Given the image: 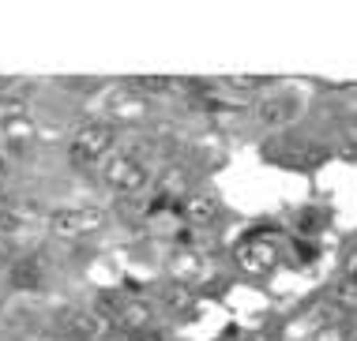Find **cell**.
Segmentation results:
<instances>
[{"instance_id":"cell-13","label":"cell","mask_w":357,"mask_h":341,"mask_svg":"<svg viewBox=\"0 0 357 341\" xmlns=\"http://www.w3.org/2000/svg\"><path fill=\"white\" fill-rule=\"evenodd\" d=\"M331 300L339 308H357V285H350V281H339V285H335V292H331Z\"/></svg>"},{"instance_id":"cell-15","label":"cell","mask_w":357,"mask_h":341,"mask_svg":"<svg viewBox=\"0 0 357 341\" xmlns=\"http://www.w3.org/2000/svg\"><path fill=\"white\" fill-rule=\"evenodd\" d=\"M312 341H350V334H346L342 326H324L320 334H316Z\"/></svg>"},{"instance_id":"cell-8","label":"cell","mask_w":357,"mask_h":341,"mask_svg":"<svg viewBox=\"0 0 357 341\" xmlns=\"http://www.w3.org/2000/svg\"><path fill=\"white\" fill-rule=\"evenodd\" d=\"M222 214V203H218V195H211V191H196V195H188V203H185V218L192 221V225H211Z\"/></svg>"},{"instance_id":"cell-9","label":"cell","mask_w":357,"mask_h":341,"mask_svg":"<svg viewBox=\"0 0 357 341\" xmlns=\"http://www.w3.org/2000/svg\"><path fill=\"white\" fill-rule=\"evenodd\" d=\"M241 267L252 270V274L271 270L275 267V244H245L241 248Z\"/></svg>"},{"instance_id":"cell-2","label":"cell","mask_w":357,"mask_h":341,"mask_svg":"<svg viewBox=\"0 0 357 341\" xmlns=\"http://www.w3.org/2000/svg\"><path fill=\"white\" fill-rule=\"evenodd\" d=\"M102 180L117 195H139L151 184V169H147V161L136 158V154H109V158L102 161Z\"/></svg>"},{"instance_id":"cell-7","label":"cell","mask_w":357,"mask_h":341,"mask_svg":"<svg viewBox=\"0 0 357 341\" xmlns=\"http://www.w3.org/2000/svg\"><path fill=\"white\" fill-rule=\"evenodd\" d=\"M151 304L147 300H128V304H117V315H113V323H117L121 330H128L132 334H139V330H151Z\"/></svg>"},{"instance_id":"cell-18","label":"cell","mask_w":357,"mask_h":341,"mask_svg":"<svg viewBox=\"0 0 357 341\" xmlns=\"http://www.w3.org/2000/svg\"><path fill=\"white\" fill-rule=\"evenodd\" d=\"M8 177H12V158H8V154H0V188L8 184Z\"/></svg>"},{"instance_id":"cell-5","label":"cell","mask_w":357,"mask_h":341,"mask_svg":"<svg viewBox=\"0 0 357 341\" xmlns=\"http://www.w3.org/2000/svg\"><path fill=\"white\" fill-rule=\"evenodd\" d=\"M297 113H301V97L297 94H271L256 109V116L267 124V128H282V124H289Z\"/></svg>"},{"instance_id":"cell-6","label":"cell","mask_w":357,"mask_h":341,"mask_svg":"<svg viewBox=\"0 0 357 341\" xmlns=\"http://www.w3.org/2000/svg\"><path fill=\"white\" fill-rule=\"evenodd\" d=\"M98 315L94 311H86V308H72V311H64L61 315V334L64 338H72V341H94L98 338Z\"/></svg>"},{"instance_id":"cell-19","label":"cell","mask_w":357,"mask_h":341,"mask_svg":"<svg viewBox=\"0 0 357 341\" xmlns=\"http://www.w3.org/2000/svg\"><path fill=\"white\" fill-rule=\"evenodd\" d=\"M0 270H8V244L0 240Z\"/></svg>"},{"instance_id":"cell-17","label":"cell","mask_w":357,"mask_h":341,"mask_svg":"<svg viewBox=\"0 0 357 341\" xmlns=\"http://www.w3.org/2000/svg\"><path fill=\"white\" fill-rule=\"evenodd\" d=\"M132 341H169V338L162 334V330L151 326V330H139V334H132Z\"/></svg>"},{"instance_id":"cell-4","label":"cell","mask_w":357,"mask_h":341,"mask_svg":"<svg viewBox=\"0 0 357 341\" xmlns=\"http://www.w3.org/2000/svg\"><path fill=\"white\" fill-rule=\"evenodd\" d=\"M8 285L19 292H38L45 285V262L38 255H23L8 267Z\"/></svg>"},{"instance_id":"cell-14","label":"cell","mask_w":357,"mask_h":341,"mask_svg":"<svg viewBox=\"0 0 357 341\" xmlns=\"http://www.w3.org/2000/svg\"><path fill=\"white\" fill-rule=\"evenodd\" d=\"M342 154H346V158H357V124H346V132H342Z\"/></svg>"},{"instance_id":"cell-11","label":"cell","mask_w":357,"mask_h":341,"mask_svg":"<svg viewBox=\"0 0 357 341\" xmlns=\"http://www.w3.org/2000/svg\"><path fill=\"white\" fill-rule=\"evenodd\" d=\"M267 83H271L267 75H229L226 79L229 90H241V94H256V90H264Z\"/></svg>"},{"instance_id":"cell-16","label":"cell","mask_w":357,"mask_h":341,"mask_svg":"<svg viewBox=\"0 0 357 341\" xmlns=\"http://www.w3.org/2000/svg\"><path fill=\"white\" fill-rule=\"evenodd\" d=\"M342 281H350V285H357V251H350L342 262Z\"/></svg>"},{"instance_id":"cell-12","label":"cell","mask_w":357,"mask_h":341,"mask_svg":"<svg viewBox=\"0 0 357 341\" xmlns=\"http://www.w3.org/2000/svg\"><path fill=\"white\" fill-rule=\"evenodd\" d=\"M132 86H136V90H143V94H169V90H177V83H173V79H162V75H143V79H136Z\"/></svg>"},{"instance_id":"cell-3","label":"cell","mask_w":357,"mask_h":341,"mask_svg":"<svg viewBox=\"0 0 357 341\" xmlns=\"http://www.w3.org/2000/svg\"><path fill=\"white\" fill-rule=\"evenodd\" d=\"M105 225V214L98 207H61L50 214V229L64 240H79V237H91Z\"/></svg>"},{"instance_id":"cell-10","label":"cell","mask_w":357,"mask_h":341,"mask_svg":"<svg viewBox=\"0 0 357 341\" xmlns=\"http://www.w3.org/2000/svg\"><path fill=\"white\" fill-rule=\"evenodd\" d=\"M26 225H31V214L19 207H0V240L4 237H19Z\"/></svg>"},{"instance_id":"cell-1","label":"cell","mask_w":357,"mask_h":341,"mask_svg":"<svg viewBox=\"0 0 357 341\" xmlns=\"http://www.w3.org/2000/svg\"><path fill=\"white\" fill-rule=\"evenodd\" d=\"M113 143H117V128L109 120H91L83 128H75L72 143H68V161L75 169H91V165H102L113 154Z\"/></svg>"}]
</instances>
